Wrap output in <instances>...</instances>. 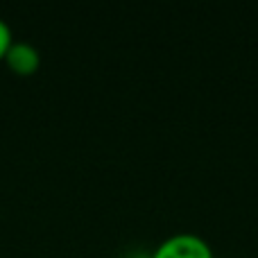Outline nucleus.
I'll use <instances>...</instances> for the list:
<instances>
[{"instance_id":"f257e3e1","label":"nucleus","mask_w":258,"mask_h":258,"mask_svg":"<svg viewBox=\"0 0 258 258\" xmlns=\"http://www.w3.org/2000/svg\"><path fill=\"white\" fill-rule=\"evenodd\" d=\"M150 258H215V254L204 236L192 231H179L165 236L154 247Z\"/></svg>"},{"instance_id":"f03ea898","label":"nucleus","mask_w":258,"mask_h":258,"mask_svg":"<svg viewBox=\"0 0 258 258\" xmlns=\"http://www.w3.org/2000/svg\"><path fill=\"white\" fill-rule=\"evenodd\" d=\"M5 61H7V66L12 68L16 75H32V73L39 71L41 54H39V50L32 43H27V41H14V43L9 45L7 54H5Z\"/></svg>"},{"instance_id":"7ed1b4c3","label":"nucleus","mask_w":258,"mask_h":258,"mask_svg":"<svg viewBox=\"0 0 258 258\" xmlns=\"http://www.w3.org/2000/svg\"><path fill=\"white\" fill-rule=\"evenodd\" d=\"M12 43H14L12 30H9V25L0 18V59H5V54H7V50H9Z\"/></svg>"}]
</instances>
